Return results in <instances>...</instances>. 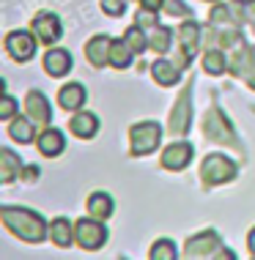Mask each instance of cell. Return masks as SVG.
<instances>
[{"instance_id":"6da1fadb","label":"cell","mask_w":255,"mask_h":260,"mask_svg":"<svg viewBox=\"0 0 255 260\" xmlns=\"http://www.w3.org/2000/svg\"><path fill=\"white\" fill-rule=\"evenodd\" d=\"M0 222L11 236H17L25 244H41L44 238H49V222H44V216L31 208L3 206L0 208Z\"/></svg>"},{"instance_id":"7a4b0ae2","label":"cell","mask_w":255,"mask_h":260,"mask_svg":"<svg viewBox=\"0 0 255 260\" xmlns=\"http://www.w3.org/2000/svg\"><path fill=\"white\" fill-rule=\"evenodd\" d=\"M236 173H239L236 161L222 156V153H209V156L201 161V184L206 189L228 184V181L236 178Z\"/></svg>"},{"instance_id":"3957f363","label":"cell","mask_w":255,"mask_h":260,"mask_svg":"<svg viewBox=\"0 0 255 260\" xmlns=\"http://www.w3.org/2000/svg\"><path fill=\"white\" fill-rule=\"evenodd\" d=\"M162 143V126L157 121H140L129 129V153L134 159L148 156Z\"/></svg>"},{"instance_id":"277c9868","label":"cell","mask_w":255,"mask_h":260,"mask_svg":"<svg viewBox=\"0 0 255 260\" xmlns=\"http://www.w3.org/2000/svg\"><path fill=\"white\" fill-rule=\"evenodd\" d=\"M192 80H187V85L184 90L179 93V99H176L173 110H170V121H167V132L173 135L176 140L187 137V132L192 129Z\"/></svg>"},{"instance_id":"5b68a950","label":"cell","mask_w":255,"mask_h":260,"mask_svg":"<svg viewBox=\"0 0 255 260\" xmlns=\"http://www.w3.org/2000/svg\"><path fill=\"white\" fill-rule=\"evenodd\" d=\"M201 132L209 143H222V145H231V148H242V145L236 143V132H233V126L228 123V118H225V112L219 107L206 110Z\"/></svg>"},{"instance_id":"8992f818","label":"cell","mask_w":255,"mask_h":260,"mask_svg":"<svg viewBox=\"0 0 255 260\" xmlns=\"http://www.w3.org/2000/svg\"><path fill=\"white\" fill-rule=\"evenodd\" d=\"M74 244L85 252H96L107 244V228H104L102 219H94V216H82V219L74 222Z\"/></svg>"},{"instance_id":"52a82bcc","label":"cell","mask_w":255,"mask_h":260,"mask_svg":"<svg viewBox=\"0 0 255 260\" xmlns=\"http://www.w3.org/2000/svg\"><path fill=\"white\" fill-rule=\"evenodd\" d=\"M3 47L9 52L11 60L17 63H27L36 55V47H39V39L33 30H9L3 39Z\"/></svg>"},{"instance_id":"ba28073f","label":"cell","mask_w":255,"mask_h":260,"mask_svg":"<svg viewBox=\"0 0 255 260\" xmlns=\"http://www.w3.org/2000/svg\"><path fill=\"white\" fill-rule=\"evenodd\" d=\"M228 72L233 77H239V80H247V77L252 74L255 69V58H252V47L247 44V41H236L233 47H228Z\"/></svg>"},{"instance_id":"9c48e42d","label":"cell","mask_w":255,"mask_h":260,"mask_svg":"<svg viewBox=\"0 0 255 260\" xmlns=\"http://www.w3.org/2000/svg\"><path fill=\"white\" fill-rule=\"evenodd\" d=\"M31 30L36 33L39 44H44V47H52V44H58V41H61V36H63L61 19L55 17L52 11H39L36 17H33V22H31Z\"/></svg>"},{"instance_id":"30bf717a","label":"cell","mask_w":255,"mask_h":260,"mask_svg":"<svg viewBox=\"0 0 255 260\" xmlns=\"http://www.w3.org/2000/svg\"><path fill=\"white\" fill-rule=\"evenodd\" d=\"M217 249H219V233H217V230H211V228H206V230H201L197 236H192L187 244H184L181 255L189 257V260H195V257H214Z\"/></svg>"},{"instance_id":"8fae6325","label":"cell","mask_w":255,"mask_h":260,"mask_svg":"<svg viewBox=\"0 0 255 260\" xmlns=\"http://www.w3.org/2000/svg\"><path fill=\"white\" fill-rule=\"evenodd\" d=\"M195 156V148H192V143H187V140H173V143L167 145L165 151H162V167L170 173H181L184 167H189V161H192Z\"/></svg>"},{"instance_id":"7c38bea8","label":"cell","mask_w":255,"mask_h":260,"mask_svg":"<svg viewBox=\"0 0 255 260\" xmlns=\"http://www.w3.org/2000/svg\"><path fill=\"white\" fill-rule=\"evenodd\" d=\"M25 115L31 118L36 126H49L52 123V104L47 102V96L41 90H27L25 96Z\"/></svg>"},{"instance_id":"4fadbf2b","label":"cell","mask_w":255,"mask_h":260,"mask_svg":"<svg viewBox=\"0 0 255 260\" xmlns=\"http://www.w3.org/2000/svg\"><path fill=\"white\" fill-rule=\"evenodd\" d=\"M203 30H206V27L197 22V19H187V22L176 30V44H179L189 58H195L197 47H201V41H203Z\"/></svg>"},{"instance_id":"5bb4252c","label":"cell","mask_w":255,"mask_h":260,"mask_svg":"<svg viewBox=\"0 0 255 260\" xmlns=\"http://www.w3.org/2000/svg\"><path fill=\"white\" fill-rule=\"evenodd\" d=\"M110 47H112V39L107 33H96L94 39L85 41V60L94 69H104L110 63Z\"/></svg>"},{"instance_id":"9a60e30c","label":"cell","mask_w":255,"mask_h":260,"mask_svg":"<svg viewBox=\"0 0 255 260\" xmlns=\"http://www.w3.org/2000/svg\"><path fill=\"white\" fill-rule=\"evenodd\" d=\"M36 148L44 159H55L63 153V148H66V137H63V132L55 129V126H44L36 137Z\"/></svg>"},{"instance_id":"2e32d148","label":"cell","mask_w":255,"mask_h":260,"mask_svg":"<svg viewBox=\"0 0 255 260\" xmlns=\"http://www.w3.org/2000/svg\"><path fill=\"white\" fill-rule=\"evenodd\" d=\"M44 72L49 77H66L69 72H72V52L69 50H63V47H52V50H47L44 52Z\"/></svg>"},{"instance_id":"e0dca14e","label":"cell","mask_w":255,"mask_h":260,"mask_svg":"<svg viewBox=\"0 0 255 260\" xmlns=\"http://www.w3.org/2000/svg\"><path fill=\"white\" fill-rule=\"evenodd\" d=\"M69 132L80 140H94L96 132H99V118L94 112H85V110H77L72 118H69Z\"/></svg>"},{"instance_id":"ac0fdd59","label":"cell","mask_w":255,"mask_h":260,"mask_svg":"<svg viewBox=\"0 0 255 260\" xmlns=\"http://www.w3.org/2000/svg\"><path fill=\"white\" fill-rule=\"evenodd\" d=\"M85 102H88V90H85L80 82H66V85L58 90V104H61V110H66V112L82 110Z\"/></svg>"},{"instance_id":"d6986e66","label":"cell","mask_w":255,"mask_h":260,"mask_svg":"<svg viewBox=\"0 0 255 260\" xmlns=\"http://www.w3.org/2000/svg\"><path fill=\"white\" fill-rule=\"evenodd\" d=\"M181 74L184 72L170 58H159V60L151 63V77H154V82H159L162 88H173L176 82L181 80Z\"/></svg>"},{"instance_id":"ffe728a7","label":"cell","mask_w":255,"mask_h":260,"mask_svg":"<svg viewBox=\"0 0 255 260\" xmlns=\"http://www.w3.org/2000/svg\"><path fill=\"white\" fill-rule=\"evenodd\" d=\"M9 137L14 140V143H22V145H27V143H36V123L31 121V118H22V115H14L11 121H9Z\"/></svg>"},{"instance_id":"44dd1931","label":"cell","mask_w":255,"mask_h":260,"mask_svg":"<svg viewBox=\"0 0 255 260\" xmlns=\"http://www.w3.org/2000/svg\"><path fill=\"white\" fill-rule=\"evenodd\" d=\"M49 241L58 249H69L74 244V224L66 219V216H58V219L49 222Z\"/></svg>"},{"instance_id":"7402d4cb","label":"cell","mask_w":255,"mask_h":260,"mask_svg":"<svg viewBox=\"0 0 255 260\" xmlns=\"http://www.w3.org/2000/svg\"><path fill=\"white\" fill-rule=\"evenodd\" d=\"M201 69L209 77L225 74V69H228V52L219 50V47H206V52H203V58H201Z\"/></svg>"},{"instance_id":"603a6c76","label":"cell","mask_w":255,"mask_h":260,"mask_svg":"<svg viewBox=\"0 0 255 260\" xmlns=\"http://www.w3.org/2000/svg\"><path fill=\"white\" fill-rule=\"evenodd\" d=\"M22 159L17 156L11 148H3L0 151V181L3 184H14V181L22 175Z\"/></svg>"},{"instance_id":"cb8c5ba5","label":"cell","mask_w":255,"mask_h":260,"mask_svg":"<svg viewBox=\"0 0 255 260\" xmlns=\"http://www.w3.org/2000/svg\"><path fill=\"white\" fill-rule=\"evenodd\" d=\"M112 211H116V203H112L107 192H94L88 198V216H94V219L107 222L112 216Z\"/></svg>"},{"instance_id":"d4e9b609","label":"cell","mask_w":255,"mask_h":260,"mask_svg":"<svg viewBox=\"0 0 255 260\" xmlns=\"http://www.w3.org/2000/svg\"><path fill=\"white\" fill-rule=\"evenodd\" d=\"M173 30L165 25H154L151 30H148V50L157 52V55H167L170 52V44H173Z\"/></svg>"},{"instance_id":"484cf974","label":"cell","mask_w":255,"mask_h":260,"mask_svg":"<svg viewBox=\"0 0 255 260\" xmlns=\"http://www.w3.org/2000/svg\"><path fill=\"white\" fill-rule=\"evenodd\" d=\"M132 58H134V52H132V47L121 39H112V47H110V66L112 69H129L132 66Z\"/></svg>"},{"instance_id":"4316f807","label":"cell","mask_w":255,"mask_h":260,"mask_svg":"<svg viewBox=\"0 0 255 260\" xmlns=\"http://www.w3.org/2000/svg\"><path fill=\"white\" fill-rule=\"evenodd\" d=\"M124 41L132 47V52H134V55H140V52H146V50H148V33H146L137 22L129 25V27L124 30Z\"/></svg>"},{"instance_id":"83f0119b","label":"cell","mask_w":255,"mask_h":260,"mask_svg":"<svg viewBox=\"0 0 255 260\" xmlns=\"http://www.w3.org/2000/svg\"><path fill=\"white\" fill-rule=\"evenodd\" d=\"M148 257H151V260H176V257H179V249H176V244L170 241V238H159V241L151 244Z\"/></svg>"},{"instance_id":"f1b7e54d","label":"cell","mask_w":255,"mask_h":260,"mask_svg":"<svg viewBox=\"0 0 255 260\" xmlns=\"http://www.w3.org/2000/svg\"><path fill=\"white\" fill-rule=\"evenodd\" d=\"M162 11H165L167 17H184V19H189V17H192V9H189V6L184 3V0H165Z\"/></svg>"},{"instance_id":"f546056e","label":"cell","mask_w":255,"mask_h":260,"mask_svg":"<svg viewBox=\"0 0 255 260\" xmlns=\"http://www.w3.org/2000/svg\"><path fill=\"white\" fill-rule=\"evenodd\" d=\"M14 115H17V99L3 93V99H0V121H11Z\"/></svg>"},{"instance_id":"4dcf8cb0","label":"cell","mask_w":255,"mask_h":260,"mask_svg":"<svg viewBox=\"0 0 255 260\" xmlns=\"http://www.w3.org/2000/svg\"><path fill=\"white\" fill-rule=\"evenodd\" d=\"M126 3H129V0H102V11L107 14V17H121L126 11Z\"/></svg>"},{"instance_id":"1f68e13d","label":"cell","mask_w":255,"mask_h":260,"mask_svg":"<svg viewBox=\"0 0 255 260\" xmlns=\"http://www.w3.org/2000/svg\"><path fill=\"white\" fill-rule=\"evenodd\" d=\"M157 14H159V11H151V9H140L137 14H134V22H137L140 27H148V30H151V27L157 25Z\"/></svg>"},{"instance_id":"d6a6232c","label":"cell","mask_w":255,"mask_h":260,"mask_svg":"<svg viewBox=\"0 0 255 260\" xmlns=\"http://www.w3.org/2000/svg\"><path fill=\"white\" fill-rule=\"evenodd\" d=\"M22 181H27V184H33V181L39 178V167H33V165H27V167H22V175H19Z\"/></svg>"},{"instance_id":"836d02e7","label":"cell","mask_w":255,"mask_h":260,"mask_svg":"<svg viewBox=\"0 0 255 260\" xmlns=\"http://www.w3.org/2000/svg\"><path fill=\"white\" fill-rule=\"evenodd\" d=\"M140 9H151V11H162V6H165V0H137Z\"/></svg>"},{"instance_id":"e575fe53","label":"cell","mask_w":255,"mask_h":260,"mask_svg":"<svg viewBox=\"0 0 255 260\" xmlns=\"http://www.w3.org/2000/svg\"><path fill=\"white\" fill-rule=\"evenodd\" d=\"M247 249H250V255L255 257V228L247 233Z\"/></svg>"},{"instance_id":"d590c367","label":"cell","mask_w":255,"mask_h":260,"mask_svg":"<svg viewBox=\"0 0 255 260\" xmlns=\"http://www.w3.org/2000/svg\"><path fill=\"white\" fill-rule=\"evenodd\" d=\"M219 257H222V260H233V252H228V249L219 247V249H217V255H214V260H219Z\"/></svg>"},{"instance_id":"8d00e7d4","label":"cell","mask_w":255,"mask_h":260,"mask_svg":"<svg viewBox=\"0 0 255 260\" xmlns=\"http://www.w3.org/2000/svg\"><path fill=\"white\" fill-rule=\"evenodd\" d=\"M244 82H247V88H250V90H255V69H252V74H250V77H247V80H244Z\"/></svg>"},{"instance_id":"74e56055","label":"cell","mask_w":255,"mask_h":260,"mask_svg":"<svg viewBox=\"0 0 255 260\" xmlns=\"http://www.w3.org/2000/svg\"><path fill=\"white\" fill-rule=\"evenodd\" d=\"M206 3H217V0H206Z\"/></svg>"},{"instance_id":"f35d334b","label":"cell","mask_w":255,"mask_h":260,"mask_svg":"<svg viewBox=\"0 0 255 260\" xmlns=\"http://www.w3.org/2000/svg\"><path fill=\"white\" fill-rule=\"evenodd\" d=\"M252 58H255V47H252Z\"/></svg>"},{"instance_id":"ab89813d","label":"cell","mask_w":255,"mask_h":260,"mask_svg":"<svg viewBox=\"0 0 255 260\" xmlns=\"http://www.w3.org/2000/svg\"><path fill=\"white\" fill-rule=\"evenodd\" d=\"M252 30H255V25H252Z\"/></svg>"}]
</instances>
